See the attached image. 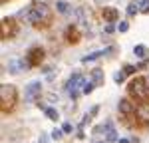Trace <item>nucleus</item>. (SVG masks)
I'll return each instance as SVG.
<instances>
[{"mask_svg": "<svg viewBox=\"0 0 149 143\" xmlns=\"http://www.w3.org/2000/svg\"><path fill=\"white\" fill-rule=\"evenodd\" d=\"M18 103V92H16V87L10 85V83H2V87H0V107H2V111H12L14 106Z\"/></svg>", "mask_w": 149, "mask_h": 143, "instance_id": "1", "label": "nucleus"}, {"mask_svg": "<svg viewBox=\"0 0 149 143\" xmlns=\"http://www.w3.org/2000/svg\"><path fill=\"white\" fill-rule=\"evenodd\" d=\"M28 20L32 24H44L50 16V8H48L44 2H32V6H28Z\"/></svg>", "mask_w": 149, "mask_h": 143, "instance_id": "2", "label": "nucleus"}, {"mask_svg": "<svg viewBox=\"0 0 149 143\" xmlns=\"http://www.w3.org/2000/svg\"><path fill=\"white\" fill-rule=\"evenodd\" d=\"M129 95L135 97L139 101H149V85L145 78H135L133 82L129 83Z\"/></svg>", "mask_w": 149, "mask_h": 143, "instance_id": "3", "label": "nucleus"}, {"mask_svg": "<svg viewBox=\"0 0 149 143\" xmlns=\"http://www.w3.org/2000/svg\"><path fill=\"white\" fill-rule=\"evenodd\" d=\"M66 92H70L72 94V97H78V94L80 92H84L81 87H86V78L81 76V74H74L72 78H70L68 82H66Z\"/></svg>", "mask_w": 149, "mask_h": 143, "instance_id": "4", "label": "nucleus"}, {"mask_svg": "<svg viewBox=\"0 0 149 143\" xmlns=\"http://www.w3.org/2000/svg\"><path fill=\"white\" fill-rule=\"evenodd\" d=\"M18 34V24H14V18L2 20V40H12Z\"/></svg>", "mask_w": 149, "mask_h": 143, "instance_id": "5", "label": "nucleus"}, {"mask_svg": "<svg viewBox=\"0 0 149 143\" xmlns=\"http://www.w3.org/2000/svg\"><path fill=\"white\" fill-rule=\"evenodd\" d=\"M135 117L139 125H149V101H141L135 109Z\"/></svg>", "mask_w": 149, "mask_h": 143, "instance_id": "6", "label": "nucleus"}, {"mask_svg": "<svg viewBox=\"0 0 149 143\" xmlns=\"http://www.w3.org/2000/svg\"><path fill=\"white\" fill-rule=\"evenodd\" d=\"M42 60H44V50H42V48H34V50H30V54H28V64H30V66H38V64H42Z\"/></svg>", "mask_w": 149, "mask_h": 143, "instance_id": "7", "label": "nucleus"}, {"mask_svg": "<svg viewBox=\"0 0 149 143\" xmlns=\"http://www.w3.org/2000/svg\"><path fill=\"white\" fill-rule=\"evenodd\" d=\"M40 90H42L40 82H32V83H28V87H26V99H28V101H32L34 97H38V95H40Z\"/></svg>", "mask_w": 149, "mask_h": 143, "instance_id": "8", "label": "nucleus"}, {"mask_svg": "<svg viewBox=\"0 0 149 143\" xmlns=\"http://www.w3.org/2000/svg\"><path fill=\"white\" fill-rule=\"evenodd\" d=\"M28 66H30V64L24 62V60H10V62H8V72H10V74H18V72L26 70Z\"/></svg>", "mask_w": 149, "mask_h": 143, "instance_id": "9", "label": "nucleus"}, {"mask_svg": "<svg viewBox=\"0 0 149 143\" xmlns=\"http://www.w3.org/2000/svg\"><path fill=\"white\" fill-rule=\"evenodd\" d=\"M111 52H113V48H105V50H102V52H92V54H88V56L81 58V64H90V62L102 58V56H107V54H111Z\"/></svg>", "mask_w": 149, "mask_h": 143, "instance_id": "10", "label": "nucleus"}, {"mask_svg": "<svg viewBox=\"0 0 149 143\" xmlns=\"http://www.w3.org/2000/svg\"><path fill=\"white\" fill-rule=\"evenodd\" d=\"M119 111H121L123 115H129V113H133V106L129 103V99H121V101H119Z\"/></svg>", "mask_w": 149, "mask_h": 143, "instance_id": "11", "label": "nucleus"}, {"mask_svg": "<svg viewBox=\"0 0 149 143\" xmlns=\"http://www.w3.org/2000/svg\"><path fill=\"white\" fill-rule=\"evenodd\" d=\"M105 139H107V143L117 141V131L111 127V123H107V129H105Z\"/></svg>", "mask_w": 149, "mask_h": 143, "instance_id": "12", "label": "nucleus"}, {"mask_svg": "<svg viewBox=\"0 0 149 143\" xmlns=\"http://www.w3.org/2000/svg\"><path fill=\"white\" fill-rule=\"evenodd\" d=\"M103 18L107 22H113L115 18H117V10L115 8H103Z\"/></svg>", "mask_w": 149, "mask_h": 143, "instance_id": "13", "label": "nucleus"}, {"mask_svg": "<svg viewBox=\"0 0 149 143\" xmlns=\"http://www.w3.org/2000/svg\"><path fill=\"white\" fill-rule=\"evenodd\" d=\"M92 82H93V83H97V85L103 82V70H100V68L92 70Z\"/></svg>", "mask_w": 149, "mask_h": 143, "instance_id": "14", "label": "nucleus"}, {"mask_svg": "<svg viewBox=\"0 0 149 143\" xmlns=\"http://www.w3.org/2000/svg\"><path fill=\"white\" fill-rule=\"evenodd\" d=\"M56 10L60 12V14H70V4L64 2V0H58L56 2Z\"/></svg>", "mask_w": 149, "mask_h": 143, "instance_id": "15", "label": "nucleus"}, {"mask_svg": "<svg viewBox=\"0 0 149 143\" xmlns=\"http://www.w3.org/2000/svg\"><path fill=\"white\" fill-rule=\"evenodd\" d=\"M68 38H70V42H78V38H80V34H78L76 26H70V28H68Z\"/></svg>", "mask_w": 149, "mask_h": 143, "instance_id": "16", "label": "nucleus"}, {"mask_svg": "<svg viewBox=\"0 0 149 143\" xmlns=\"http://www.w3.org/2000/svg\"><path fill=\"white\" fill-rule=\"evenodd\" d=\"M44 111H46V115H48L50 119H52V121H56V119H58V111L54 109V107H46Z\"/></svg>", "mask_w": 149, "mask_h": 143, "instance_id": "17", "label": "nucleus"}, {"mask_svg": "<svg viewBox=\"0 0 149 143\" xmlns=\"http://www.w3.org/2000/svg\"><path fill=\"white\" fill-rule=\"evenodd\" d=\"M133 54H135L137 58H143V54H145V46H143V44L135 46V48H133Z\"/></svg>", "mask_w": 149, "mask_h": 143, "instance_id": "18", "label": "nucleus"}, {"mask_svg": "<svg viewBox=\"0 0 149 143\" xmlns=\"http://www.w3.org/2000/svg\"><path fill=\"white\" fill-rule=\"evenodd\" d=\"M95 85H97V83H93V82H88V83H86V87H84V92H81V94L90 95V94L93 92V87H95Z\"/></svg>", "mask_w": 149, "mask_h": 143, "instance_id": "19", "label": "nucleus"}, {"mask_svg": "<svg viewBox=\"0 0 149 143\" xmlns=\"http://www.w3.org/2000/svg\"><path fill=\"white\" fill-rule=\"evenodd\" d=\"M139 12H149V0H139Z\"/></svg>", "mask_w": 149, "mask_h": 143, "instance_id": "20", "label": "nucleus"}, {"mask_svg": "<svg viewBox=\"0 0 149 143\" xmlns=\"http://www.w3.org/2000/svg\"><path fill=\"white\" fill-rule=\"evenodd\" d=\"M137 12H139V6H137V4H129V6H127V14H129V16H135Z\"/></svg>", "mask_w": 149, "mask_h": 143, "instance_id": "21", "label": "nucleus"}, {"mask_svg": "<svg viewBox=\"0 0 149 143\" xmlns=\"http://www.w3.org/2000/svg\"><path fill=\"white\" fill-rule=\"evenodd\" d=\"M123 78H125V72H123V70H119V72H115V76H113V80H115V82H117V83H121V82H123Z\"/></svg>", "mask_w": 149, "mask_h": 143, "instance_id": "22", "label": "nucleus"}, {"mask_svg": "<svg viewBox=\"0 0 149 143\" xmlns=\"http://www.w3.org/2000/svg\"><path fill=\"white\" fill-rule=\"evenodd\" d=\"M62 133H64V129H54V131H52V139H56V141H60V139L64 137Z\"/></svg>", "mask_w": 149, "mask_h": 143, "instance_id": "23", "label": "nucleus"}, {"mask_svg": "<svg viewBox=\"0 0 149 143\" xmlns=\"http://www.w3.org/2000/svg\"><path fill=\"white\" fill-rule=\"evenodd\" d=\"M117 30H119L121 34H125L127 30H129V24H127V22H119V26H117Z\"/></svg>", "mask_w": 149, "mask_h": 143, "instance_id": "24", "label": "nucleus"}, {"mask_svg": "<svg viewBox=\"0 0 149 143\" xmlns=\"http://www.w3.org/2000/svg\"><path fill=\"white\" fill-rule=\"evenodd\" d=\"M135 70H137L135 66H125V68H123V72H125V76H131V74H135Z\"/></svg>", "mask_w": 149, "mask_h": 143, "instance_id": "25", "label": "nucleus"}, {"mask_svg": "<svg viewBox=\"0 0 149 143\" xmlns=\"http://www.w3.org/2000/svg\"><path fill=\"white\" fill-rule=\"evenodd\" d=\"M113 32H115V24L109 22L107 26H105V34H113Z\"/></svg>", "mask_w": 149, "mask_h": 143, "instance_id": "26", "label": "nucleus"}, {"mask_svg": "<svg viewBox=\"0 0 149 143\" xmlns=\"http://www.w3.org/2000/svg\"><path fill=\"white\" fill-rule=\"evenodd\" d=\"M62 129H64V133H72V129H74V127H72L70 123H64V125H62Z\"/></svg>", "mask_w": 149, "mask_h": 143, "instance_id": "27", "label": "nucleus"}, {"mask_svg": "<svg viewBox=\"0 0 149 143\" xmlns=\"http://www.w3.org/2000/svg\"><path fill=\"white\" fill-rule=\"evenodd\" d=\"M97 111H100V106H93L90 109V115H97Z\"/></svg>", "mask_w": 149, "mask_h": 143, "instance_id": "28", "label": "nucleus"}, {"mask_svg": "<svg viewBox=\"0 0 149 143\" xmlns=\"http://www.w3.org/2000/svg\"><path fill=\"white\" fill-rule=\"evenodd\" d=\"M119 143H137V139L133 137V139H119Z\"/></svg>", "mask_w": 149, "mask_h": 143, "instance_id": "29", "label": "nucleus"}, {"mask_svg": "<svg viewBox=\"0 0 149 143\" xmlns=\"http://www.w3.org/2000/svg\"><path fill=\"white\" fill-rule=\"evenodd\" d=\"M40 143H48V135H42L40 137Z\"/></svg>", "mask_w": 149, "mask_h": 143, "instance_id": "30", "label": "nucleus"}, {"mask_svg": "<svg viewBox=\"0 0 149 143\" xmlns=\"http://www.w3.org/2000/svg\"><path fill=\"white\" fill-rule=\"evenodd\" d=\"M147 85H149V78H147Z\"/></svg>", "mask_w": 149, "mask_h": 143, "instance_id": "31", "label": "nucleus"}]
</instances>
